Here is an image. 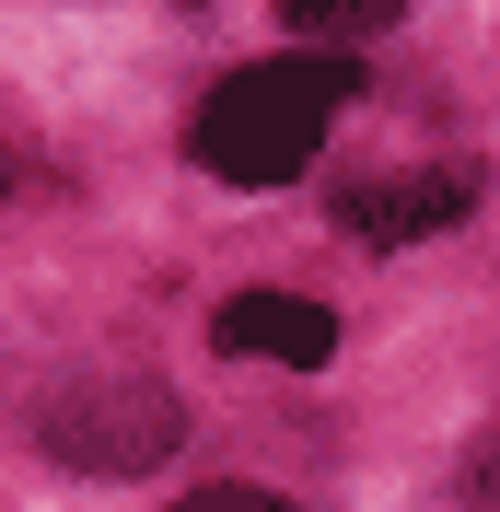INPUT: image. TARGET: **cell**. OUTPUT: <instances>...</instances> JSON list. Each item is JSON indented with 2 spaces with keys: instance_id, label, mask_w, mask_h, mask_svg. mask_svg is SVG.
Listing matches in <instances>:
<instances>
[{
  "instance_id": "cell-1",
  "label": "cell",
  "mask_w": 500,
  "mask_h": 512,
  "mask_svg": "<svg viewBox=\"0 0 500 512\" xmlns=\"http://www.w3.org/2000/svg\"><path fill=\"white\" fill-rule=\"evenodd\" d=\"M338 105H349V59H256L198 105V163L221 187H291Z\"/></svg>"
},
{
  "instance_id": "cell-2",
  "label": "cell",
  "mask_w": 500,
  "mask_h": 512,
  "mask_svg": "<svg viewBox=\"0 0 500 512\" xmlns=\"http://www.w3.org/2000/svg\"><path fill=\"white\" fill-rule=\"evenodd\" d=\"M35 431H47V454L82 466V478H140V466H163V454L187 443V408H175V384H163V373L105 361V373H70L59 396H47Z\"/></svg>"
},
{
  "instance_id": "cell-3",
  "label": "cell",
  "mask_w": 500,
  "mask_h": 512,
  "mask_svg": "<svg viewBox=\"0 0 500 512\" xmlns=\"http://www.w3.org/2000/svg\"><path fill=\"white\" fill-rule=\"evenodd\" d=\"M477 163H419V175H384V187H338V222L361 245H419V233H454L477 210Z\"/></svg>"
},
{
  "instance_id": "cell-4",
  "label": "cell",
  "mask_w": 500,
  "mask_h": 512,
  "mask_svg": "<svg viewBox=\"0 0 500 512\" xmlns=\"http://www.w3.org/2000/svg\"><path fill=\"white\" fill-rule=\"evenodd\" d=\"M210 338L233 361H326L338 350V315L303 303V291H233V303L210 315Z\"/></svg>"
},
{
  "instance_id": "cell-5",
  "label": "cell",
  "mask_w": 500,
  "mask_h": 512,
  "mask_svg": "<svg viewBox=\"0 0 500 512\" xmlns=\"http://www.w3.org/2000/svg\"><path fill=\"white\" fill-rule=\"evenodd\" d=\"M407 0H280V24L291 35H326V47H349V35H384Z\"/></svg>"
},
{
  "instance_id": "cell-6",
  "label": "cell",
  "mask_w": 500,
  "mask_h": 512,
  "mask_svg": "<svg viewBox=\"0 0 500 512\" xmlns=\"http://www.w3.org/2000/svg\"><path fill=\"white\" fill-rule=\"evenodd\" d=\"M175 512H291V501H280V489H233V478H221V489H198V501H175Z\"/></svg>"
}]
</instances>
